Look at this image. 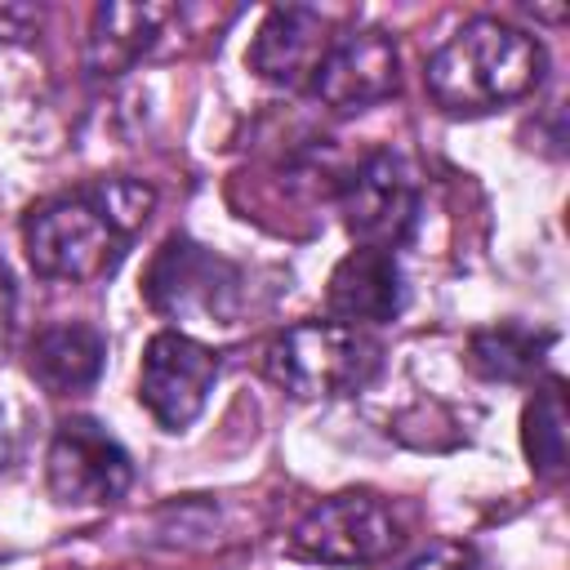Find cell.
I'll return each mask as SVG.
<instances>
[{
    "label": "cell",
    "instance_id": "cell-7",
    "mask_svg": "<svg viewBox=\"0 0 570 570\" xmlns=\"http://www.w3.org/2000/svg\"><path fill=\"white\" fill-rule=\"evenodd\" d=\"M338 209L343 227L352 232L356 245L365 249H387L401 245L414 232L419 218V183L410 165L392 151H370L338 187Z\"/></svg>",
    "mask_w": 570,
    "mask_h": 570
},
{
    "label": "cell",
    "instance_id": "cell-11",
    "mask_svg": "<svg viewBox=\"0 0 570 570\" xmlns=\"http://www.w3.org/2000/svg\"><path fill=\"white\" fill-rule=\"evenodd\" d=\"M405 307V285L401 267L387 249H365L356 245L325 285V312L338 325H383Z\"/></svg>",
    "mask_w": 570,
    "mask_h": 570
},
{
    "label": "cell",
    "instance_id": "cell-4",
    "mask_svg": "<svg viewBox=\"0 0 570 570\" xmlns=\"http://www.w3.org/2000/svg\"><path fill=\"white\" fill-rule=\"evenodd\" d=\"M142 298L169 321L236 325L245 307V272L191 236H169L142 272Z\"/></svg>",
    "mask_w": 570,
    "mask_h": 570
},
{
    "label": "cell",
    "instance_id": "cell-16",
    "mask_svg": "<svg viewBox=\"0 0 570 570\" xmlns=\"http://www.w3.org/2000/svg\"><path fill=\"white\" fill-rule=\"evenodd\" d=\"M396 570H472V548L468 543H454V539H441V543L423 548L419 557H410Z\"/></svg>",
    "mask_w": 570,
    "mask_h": 570
},
{
    "label": "cell",
    "instance_id": "cell-2",
    "mask_svg": "<svg viewBox=\"0 0 570 570\" xmlns=\"http://www.w3.org/2000/svg\"><path fill=\"white\" fill-rule=\"evenodd\" d=\"M543 67L548 58L534 36L499 18H472L445 45L432 49L423 67V85L441 111L485 116L534 94L543 80Z\"/></svg>",
    "mask_w": 570,
    "mask_h": 570
},
{
    "label": "cell",
    "instance_id": "cell-8",
    "mask_svg": "<svg viewBox=\"0 0 570 570\" xmlns=\"http://www.w3.org/2000/svg\"><path fill=\"white\" fill-rule=\"evenodd\" d=\"M49 494L67 508H102L116 503L129 481H134V463L120 450V441H111L94 419H67L53 432L49 459Z\"/></svg>",
    "mask_w": 570,
    "mask_h": 570
},
{
    "label": "cell",
    "instance_id": "cell-3",
    "mask_svg": "<svg viewBox=\"0 0 570 570\" xmlns=\"http://www.w3.org/2000/svg\"><path fill=\"white\" fill-rule=\"evenodd\" d=\"M379 361L383 347L370 334L338 321H298L281 330L263 352L267 379L303 401L361 392L379 374Z\"/></svg>",
    "mask_w": 570,
    "mask_h": 570
},
{
    "label": "cell",
    "instance_id": "cell-15",
    "mask_svg": "<svg viewBox=\"0 0 570 570\" xmlns=\"http://www.w3.org/2000/svg\"><path fill=\"white\" fill-rule=\"evenodd\" d=\"M521 441L525 459L543 481H561L566 472V387L561 379H548L521 414Z\"/></svg>",
    "mask_w": 570,
    "mask_h": 570
},
{
    "label": "cell",
    "instance_id": "cell-1",
    "mask_svg": "<svg viewBox=\"0 0 570 570\" xmlns=\"http://www.w3.org/2000/svg\"><path fill=\"white\" fill-rule=\"evenodd\" d=\"M151 205L156 191L138 178H94L76 191L49 196L22 218L27 263L49 281H102L129 254Z\"/></svg>",
    "mask_w": 570,
    "mask_h": 570
},
{
    "label": "cell",
    "instance_id": "cell-12",
    "mask_svg": "<svg viewBox=\"0 0 570 570\" xmlns=\"http://www.w3.org/2000/svg\"><path fill=\"white\" fill-rule=\"evenodd\" d=\"M169 18H174V9H165V4H120V0L98 4L89 45H85V67L98 80L125 76L160 45Z\"/></svg>",
    "mask_w": 570,
    "mask_h": 570
},
{
    "label": "cell",
    "instance_id": "cell-13",
    "mask_svg": "<svg viewBox=\"0 0 570 570\" xmlns=\"http://www.w3.org/2000/svg\"><path fill=\"white\" fill-rule=\"evenodd\" d=\"M102 356H107V343L94 325L58 321V325H45L27 343V374L49 396H71V392H85L89 383H98Z\"/></svg>",
    "mask_w": 570,
    "mask_h": 570
},
{
    "label": "cell",
    "instance_id": "cell-6",
    "mask_svg": "<svg viewBox=\"0 0 570 570\" xmlns=\"http://www.w3.org/2000/svg\"><path fill=\"white\" fill-rule=\"evenodd\" d=\"M218 379V352L196 343L191 334L160 330L142 347L138 365V401L165 432H183L200 419Z\"/></svg>",
    "mask_w": 570,
    "mask_h": 570
},
{
    "label": "cell",
    "instance_id": "cell-5",
    "mask_svg": "<svg viewBox=\"0 0 570 570\" xmlns=\"http://www.w3.org/2000/svg\"><path fill=\"white\" fill-rule=\"evenodd\" d=\"M396 543H401V521L383 499L365 490H347L316 503L289 530V557L321 566H374L392 557Z\"/></svg>",
    "mask_w": 570,
    "mask_h": 570
},
{
    "label": "cell",
    "instance_id": "cell-18",
    "mask_svg": "<svg viewBox=\"0 0 570 570\" xmlns=\"http://www.w3.org/2000/svg\"><path fill=\"white\" fill-rule=\"evenodd\" d=\"M9 334H13V281H9V272L0 263V361L9 352Z\"/></svg>",
    "mask_w": 570,
    "mask_h": 570
},
{
    "label": "cell",
    "instance_id": "cell-19",
    "mask_svg": "<svg viewBox=\"0 0 570 570\" xmlns=\"http://www.w3.org/2000/svg\"><path fill=\"white\" fill-rule=\"evenodd\" d=\"M13 454H18V436H13V428H9V419H4V410H0V472H9Z\"/></svg>",
    "mask_w": 570,
    "mask_h": 570
},
{
    "label": "cell",
    "instance_id": "cell-9",
    "mask_svg": "<svg viewBox=\"0 0 570 570\" xmlns=\"http://www.w3.org/2000/svg\"><path fill=\"white\" fill-rule=\"evenodd\" d=\"M325 107L334 111H365L396 94V45L379 27H352L338 31L307 85Z\"/></svg>",
    "mask_w": 570,
    "mask_h": 570
},
{
    "label": "cell",
    "instance_id": "cell-14",
    "mask_svg": "<svg viewBox=\"0 0 570 570\" xmlns=\"http://www.w3.org/2000/svg\"><path fill=\"white\" fill-rule=\"evenodd\" d=\"M552 343H557L552 330H521V325L476 330L468 338V370L490 383H521L539 370V361Z\"/></svg>",
    "mask_w": 570,
    "mask_h": 570
},
{
    "label": "cell",
    "instance_id": "cell-10",
    "mask_svg": "<svg viewBox=\"0 0 570 570\" xmlns=\"http://www.w3.org/2000/svg\"><path fill=\"white\" fill-rule=\"evenodd\" d=\"M330 18L307 4H281L263 18L245 49V67L276 85V89H307L325 49H330Z\"/></svg>",
    "mask_w": 570,
    "mask_h": 570
},
{
    "label": "cell",
    "instance_id": "cell-17",
    "mask_svg": "<svg viewBox=\"0 0 570 570\" xmlns=\"http://www.w3.org/2000/svg\"><path fill=\"white\" fill-rule=\"evenodd\" d=\"M40 27V13L31 4H0V45H22Z\"/></svg>",
    "mask_w": 570,
    "mask_h": 570
}]
</instances>
